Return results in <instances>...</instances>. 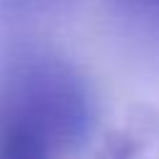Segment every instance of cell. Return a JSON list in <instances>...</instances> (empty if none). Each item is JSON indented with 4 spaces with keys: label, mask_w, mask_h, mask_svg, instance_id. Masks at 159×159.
<instances>
[{
    "label": "cell",
    "mask_w": 159,
    "mask_h": 159,
    "mask_svg": "<svg viewBox=\"0 0 159 159\" xmlns=\"http://www.w3.org/2000/svg\"><path fill=\"white\" fill-rule=\"evenodd\" d=\"M89 127V89L62 60L25 57L0 80V134L32 139L57 157L82 144Z\"/></svg>",
    "instance_id": "6da1fadb"
},
{
    "label": "cell",
    "mask_w": 159,
    "mask_h": 159,
    "mask_svg": "<svg viewBox=\"0 0 159 159\" xmlns=\"http://www.w3.org/2000/svg\"><path fill=\"white\" fill-rule=\"evenodd\" d=\"M0 159H55V154L32 139L0 134Z\"/></svg>",
    "instance_id": "7a4b0ae2"
},
{
    "label": "cell",
    "mask_w": 159,
    "mask_h": 159,
    "mask_svg": "<svg viewBox=\"0 0 159 159\" xmlns=\"http://www.w3.org/2000/svg\"><path fill=\"white\" fill-rule=\"evenodd\" d=\"M114 2L129 20L144 25L147 30L159 32V0H114Z\"/></svg>",
    "instance_id": "3957f363"
},
{
    "label": "cell",
    "mask_w": 159,
    "mask_h": 159,
    "mask_svg": "<svg viewBox=\"0 0 159 159\" xmlns=\"http://www.w3.org/2000/svg\"><path fill=\"white\" fill-rule=\"evenodd\" d=\"M129 154H132V144L129 142H119V144L112 147V152L107 154V159H129Z\"/></svg>",
    "instance_id": "277c9868"
},
{
    "label": "cell",
    "mask_w": 159,
    "mask_h": 159,
    "mask_svg": "<svg viewBox=\"0 0 159 159\" xmlns=\"http://www.w3.org/2000/svg\"><path fill=\"white\" fill-rule=\"evenodd\" d=\"M2 5H27V2H37V0H0Z\"/></svg>",
    "instance_id": "5b68a950"
}]
</instances>
